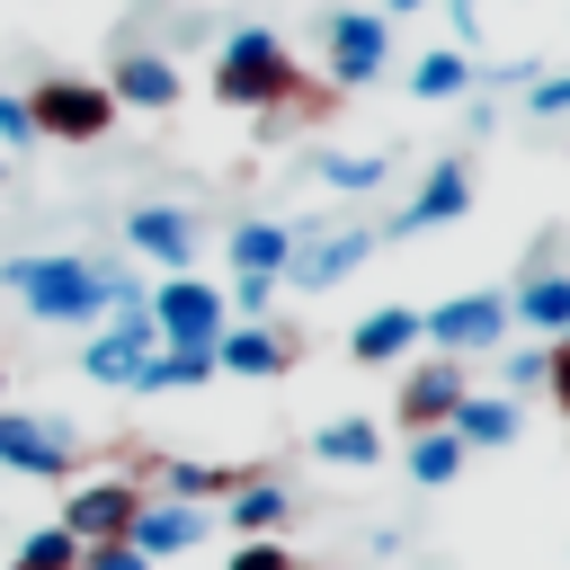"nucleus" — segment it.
Here are the masks:
<instances>
[{"label": "nucleus", "mask_w": 570, "mask_h": 570, "mask_svg": "<svg viewBox=\"0 0 570 570\" xmlns=\"http://www.w3.org/2000/svg\"><path fill=\"white\" fill-rule=\"evenodd\" d=\"M0 285L36 312V321H107L116 303H142V285L125 267H98L80 249H36V258H0Z\"/></svg>", "instance_id": "obj_1"}, {"label": "nucleus", "mask_w": 570, "mask_h": 570, "mask_svg": "<svg viewBox=\"0 0 570 570\" xmlns=\"http://www.w3.org/2000/svg\"><path fill=\"white\" fill-rule=\"evenodd\" d=\"M214 98L223 107H285V98H303V71H294V53H285V36H267V27H232L223 45H214Z\"/></svg>", "instance_id": "obj_2"}, {"label": "nucleus", "mask_w": 570, "mask_h": 570, "mask_svg": "<svg viewBox=\"0 0 570 570\" xmlns=\"http://www.w3.org/2000/svg\"><path fill=\"white\" fill-rule=\"evenodd\" d=\"M419 338H428L436 356H499V347L517 338V312H508L499 285H472V294L428 303V312H419Z\"/></svg>", "instance_id": "obj_3"}, {"label": "nucleus", "mask_w": 570, "mask_h": 570, "mask_svg": "<svg viewBox=\"0 0 570 570\" xmlns=\"http://www.w3.org/2000/svg\"><path fill=\"white\" fill-rule=\"evenodd\" d=\"M27 125H36L45 142H98V134L116 125V98H107V80L53 71V80H36V98H27Z\"/></svg>", "instance_id": "obj_4"}, {"label": "nucleus", "mask_w": 570, "mask_h": 570, "mask_svg": "<svg viewBox=\"0 0 570 570\" xmlns=\"http://www.w3.org/2000/svg\"><path fill=\"white\" fill-rule=\"evenodd\" d=\"M321 53H330L338 89H365V80L392 71V18L383 9H330L321 18Z\"/></svg>", "instance_id": "obj_5"}, {"label": "nucleus", "mask_w": 570, "mask_h": 570, "mask_svg": "<svg viewBox=\"0 0 570 570\" xmlns=\"http://www.w3.org/2000/svg\"><path fill=\"white\" fill-rule=\"evenodd\" d=\"M142 303H151V330H160L169 347H214V338L232 330V303H223V285H205V276H169V285H151Z\"/></svg>", "instance_id": "obj_6"}, {"label": "nucleus", "mask_w": 570, "mask_h": 570, "mask_svg": "<svg viewBox=\"0 0 570 570\" xmlns=\"http://www.w3.org/2000/svg\"><path fill=\"white\" fill-rule=\"evenodd\" d=\"M374 258V232L365 223H338V232H294V258H285V285L303 294H330L338 276H356Z\"/></svg>", "instance_id": "obj_7"}, {"label": "nucleus", "mask_w": 570, "mask_h": 570, "mask_svg": "<svg viewBox=\"0 0 570 570\" xmlns=\"http://www.w3.org/2000/svg\"><path fill=\"white\" fill-rule=\"evenodd\" d=\"M151 347H160V330H151V303H116V312H107V330L80 347V374L125 392V383H134V365H142Z\"/></svg>", "instance_id": "obj_8"}, {"label": "nucleus", "mask_w": 570, "mask_h": 570, "mask_svg": "<svg viewBox=\"0 0 570 570\" xmlns=\"http://www.w3.org/2000/svg\"><path fill=\"white\" fill-rule=\"evenodd\" d=\"M463 392H472V383H463V356H419V365L401 374V401H392V419H401L410 436H419V428H445V419L463 410Z\"/></svg>", "instance_id": "obj_9"}, {"label": "nucleus", "mask_w": 570, "mask_h": 570, "mask_svg": "<svg viewBox=\"0 0 570 570\" xmlns=\"http://www.w3.org/2000/svg\"><path fill=\"white\" fill-rule=\"evenodd\" d=\"M134 508H142L134 481H80V490L62 499L53 525H62L71 543H125V534H134Z\"/></svg>", "instance_id": "obj_10"}, {"label": "nucleus", "mask_w": 570, "mask_h": 570, "mask_svg": "<svg viewBox=\"0 0 570 570\" xmlns=\"http://www.w3.org/2000/svg\"><path fill=\"white\" fill-rule=\"evenodd\" d=\"M0 463H9V472H36V481H62V472L80 463V445H71V428H62V419L0 410Z\"/></svg>", "instance_id": "obj_11"}, {"label": "nucleus", "mask_w": 570, "mask_h": 570, "mask_svg": "<svg viewBox=\"0 0 570 570\" xmlns=\"http://www.w3.org/2000/svg\"><path fill=\"white\" fill-rule=\"evenodd\" d=\"M205 525H214V517H205L196 499H142L125 543H134L142 561H178V552H196V543H205Z\"/></svg>", "instance_id": "obj_12"}, {"label": "nucleus", "mask_w": 570, "mask_h": 570, "mask_svg": "<svg viewBox=\"0 0 570 570\" xmlns=\"http://www.w3.org/2000/svg\"><path fill=\"white\" fill-rule=\"evenodd\" d=\"M125 240H134L151 267H169V276L196 267V214H178V205H134V214H125Z\"/></svg>", "instance_id": "obj_13"}, {"label": "nucleus", "mask_w": 570, "mask_h": 570, "mask_svg": "<svg viewBox=\"0 0 570 570\" xmlns=\"http://www.w3.org/2000/svg\"><path fill=\"white\" fill-rule=\"evenodd\" d=\"M294 365V338L285 330H267V321H232L223 338H214V374H249V383H276Z\"/></svg>", "instance_id": "obj_14"}, {"label": "nucleus", "mask_w": 570, "mask_h": 570, "mask_svg": "<svg viewBox=\"0 0 570 570\" xmlns=\"http://www.w3.org/2000/svg\"><path fill=\"white\" fill-rule=\"evenodd\" d=\"M463 214H472V169L463 160H436L419 178V196L392 214V232H436V223H463Z\"/></svg>", "instance_id": "obj_15"}, {"label": "nucleus", "mask_w": 570, "mask_h": 570, "mask_svg": "<svg viewBox=\"0 0 570 570\" xmlns=\"http://www.w3.org/2000/svg\"><path fill=\"white\" fill-rule=\"evenodd\" d=\"M107 98L160 116V107H178V62H169V53H125V62L107 71Z\"/></svg>", "instance_id": "obj_16"}, {"label": "nucleus", "mask_w": 570, "mask_h": 570, "mask_svg": "<svg viewBox=\"0 0 570 570\" xmlns=\"http://www.w3.org/2000/svg\"><path fill=\"white\" fill-rule=\"evenodd\" d=\"M223 258H232V276H276V285H285V258H294V223H267V214H249V223H232Z\"/></svg>", "instance_id": "obj_17"}, {"label": "nucleus", "mask_w": 570, "mask_h": 570, "mask_svg": "<svg viewBox=\"0 0 570 570\" xmlns=\"http://www.w3.org/2000/svg\"><path fill=\"white\" fill-rule=\"evenodd\" d=\"M508 312H517V330L561 338V330H570V267H534V276L508 294Z\"/></svg>", "instance_id": "obj_18"}, {"label": "nucleus", "mask_w": 570, "mask_h": 570, "mask_svg": "<svg viewBox=\"0 0 570 570\" xmlns=\"http://www.w3.org/2000/svg\"><path fill=\"white\" fill-rule=\"evenodd\" d=\"M419 347V312L410 303H383V312H365L356 330H347V356L356 365H392V356H410Z\"/></svg>", "instance_id": "obj_19"}, {"label": "nucleus", "mask_w": 570, "mask_h": 570, "mask_svg": "<svg viewBox=\"0 0 570 570\" xmlns=\"http://www.w3.org/2000/svg\"><path fill=\"white\" fill-rule=\"evenodd\" d=\"M463 436V454H490V445H517V401L508 392H463V410L445 419Z\"/></svg>", "instance_id": "obj_20"}, {"label": "nucleus", "mask_w": 570, "mask_h": 570, "mask_svg": "<svg viewBox=\"0 0 570 570\" xmlns=\"http://www.w3.org/2000/svg\"><path fill=\"white\" fill-rule=\"evenodd\" d=\"M223 517H232V534H240V543H249V534H276V525L294 517V490H285V481H249V472H240V481H232V499H223Z\"/></svg>", "instance_id": "obj_21"}, {"label": "nucleus", "mask_w": 570, "mask_h": 570, "mask_svg": "<svg viewBox=\"0 0 570 570\" xmlns=\"http://www.w3.org/2000/svg\"><path fill=\"white\" fill-rule=\"evenodd\" d=\"M205 374H214V347H169V338H160V347L134 365V383H125V392H196Z\"/></svg>", "instance_id": "obj_22"}, {"label": "nucleus", "mask_w": 570, "mask_h": 570, "mask_svg": "<svg viewBox=\"0 0 570 570\" xmlns=\"http://www.w3.org/2000/svg\"><path fill=\"white\" fill-rule=\"evenodd\" d=\"M312 454L338 463V472H365V463H383V428L374 419H330V428H312Z\"/></svg>", "instance_id": "obj_23"}, {"label": "nucleus", "mask_w": 570, "mask_h": 570, "mask_svg": "<svg viewBox=\"0 0 570 570\" xmlns=\"http://www.w3.org/2000/svg\"><path fill=\"white\" fill-rule=\"evenodd\" d=\"M481 71H472V53L463 45H436V53H419L410 62V98H463Z\"/></svg>", "instance_id": "obj_24"}, {"label": "nucleus", "mask_w": 570, "mask_h": 570, "mask_svg": "<svg viewBox=\"0 0 570 570\" xmlns=\"http://www.w3.org/2000/svg\"><path fill=\"white\" fill-rule=\"evenodd\" d=\"M454 472H463V436H454V428H419V436H410V481H419V490H445Z\"/></svg>", "instance_id": "obj_25"}, {"label": "nucleus", "mask_w": 570, "mask_h": 570, "mask_svg": "<svg viewBox=\"0 0 570 570\" xmlns=\"http://www.w3.org/2000/svg\"><path fill=\"white\" fill-rule=\"evenodd\" d=\"M383 151H321V187H338V196H365V187H383Z\"/></svg>", "instance_id": "obj_26"}, {"label": "nucleus", "mask_w": 570, "mask_h": 570, "mask_svg": "<svg viewBox=\"0 0 570 570\" xmlns=\"http://www.w3.org/2000/svg\"><path fill=\"white\" fill-rule=\"evenodd\" d=\"M543 374H552V338L499 347V383H508V401H517V392H543Z\"/></svg>", "instance_id": "obj_27"}, {"label": "nucleus", "mask_w": 570, "mask_h": 570, "mask_svg": "<svg viewBox=\"0 0 570 570\" xmlns=\"http://www.w3.org/2000/svg\"><path fill=\"white\" fill-rule=\"evenodd\" d=\"M9 570H80V543H71L62 525H36V534L9 552Z\"/></svg>", "instance_id": "obj_28"}, {"label": "nucleus", "mask_w": 570, "mask_h": 570, "mask_svg": "<svg viewBox=\"0 0 570 570\" xmlns=\"http://www.w3.org/2000/svg\"><path fill=\"white\" fill-rule=\"evenodd\" d=\"M223 303H232V321H267V303H276V276H232V285H223Z\"/></svg>", "instance_id": "obj_29"}, {"label": "nucleus", "mask_w": 570, "mask_h": 570, "mask_svg": "<svg viewBox=\"0 0 570 570\" xmlns=\"http://www.w3.org/2000/svg\"><path fill=\"white\" fill-rule=\"evenodd\" d=\"M240 472H214V463H169V490L178 499H205V490H232Z\"/></svg>", "instance_id": "obj_30"}, {"label": "nucleus", "mask_w": 570, "mask_h": 570, "mask_svg": "<svg viewBox=\"0 0 570 570\" xmlns=\"http://www.w3.org/2000/svg\"><path fill=\"white\" fill-rule=\"evenodd\" d=\"M232 570H303V561H294V552H285L276 534H249V543L232 552Z\"/></svg>", "instance_id": "obj_31"}, {"label": "nucleus", "mask_w": 570, "mask_h": 570, "mask_svg": "<svg viewBox=\"0 0 570 570\" xmlns=\"http://www.w3.org/2000/svg\"><path fill=\"white\" fill-rule=\"evenodd\" d=\"M525 107L534 116H570V71H534L525 80Z\"/></svg>", "instance_id": "obj_32"}, {"label": "nucleus", "mask_w": 570, "mask_h": 570, "mask_svg": "<svg viewBox=\"0 0 570 570\" xmlns=\"http://www.w3.org/2000/svg\"><path fill=\"white\" fill-rule=\"evenodd\" d=\"M80 570H160V561H142L134 543H80Z\"/></svg>", "instance_id": "obj_33"}, {"label": "nucleus", "mask_w": 570, "mask_h": 570, "mask_svg": "<svg viewBox=\"0 0 570 570\" xmlns=\"http://www.w3.org/2000/svg\"><path fill=\"white\" fill-rule=\"evenodd\" d=\"M543 392H552V401H561V419H570V330L552 338V374H543Z\"/></svg>", "instance_id": "obj_34"}, {"label": "nucleus", "mask_w": 570, "mask_h": 570, "mask_svg": "<svg viewBox=\"0 0 570 570\" xmlns=\"http://www.w3.org/2000/svg\"><path fill=\"white\" fill-rule=\"evenodd\" d=\"M27 134H36V125H27V98L0 89V142H27Z\"/></svg>", "instance_id": "obj_35"}, {"label": "nucleus", "mask_w": 570, "mask_h": 570, "mask_svg": "<svg viewBox=\"0 0 570 570\" xmlns=\"http://www.w3.org/2000/svg\"><path fill=\"white\" fill-rule=\"evenodd\" d=\"M445 18H454V36H463V45L481 36V9H472V0H445Z\"/></svg>", "instance_id": "obj_36"}, {"label": "nucleus", "mask_w": 570, "mask_h": 570, "mask_svg": "<svg viewBox=\"0 0 570 570\" xmlns=\"http://www.w3.org/2000/svg\"><path fill=\"white\" fill-rule=\"evenodd\" d=\"M410 9H428V0H383V18H410Z\"/></svg>", "instance_id": "obj_37"}, {"label": "nucleus", "mask_w": 570, "mask_h": 570, "mask_svg": "<svg viewBox=\"0 0 570 570\" xmlns=\"http://www.w3.org/2000/svg\"><path fill=\"white\" fill-rule=\"evenodd\" d=\"M0 410H9V374H0Z\"/></svg>", "instance_id": "obj_38"}, {"label": "nucleus", "mask_w": 570, "mask_h": 570, "mask_svg": "<svg viewBox=\"0 0 570 570\" xmlns=\"http://www.w3.org/2000/svg\"><path fill=\"white\" fill-rule=\"evenodd\" d=\"M0 178H9V160H0Z\"/></svg>", "instance_id": "obj_39"}]
</instances>
